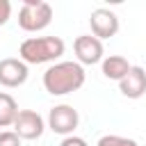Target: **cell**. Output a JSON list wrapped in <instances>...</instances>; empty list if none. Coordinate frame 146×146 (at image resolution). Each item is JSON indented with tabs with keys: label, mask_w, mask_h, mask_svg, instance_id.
Wrapping results in <instances>:
<instances>
[{
	"label": "cell",
	"mask_w": 146,
	"mask_h": 146,
	"mask_svg": "<svg viewBox=\"0 0 146 146\" xmlns=\"http://www.w3.org/2000/svg\"><path fill=\"white\" fill-rule=\"evenodd\" d=\"M11 18V2L9 0H0V25H5Z\"/></svg>",
	"instance_id": "5bb4252c"
},
{
	"label": "cell",
	"mask_w": 146,
	"mask_h": 146,
	"mask_svg": "<svg viewBox=\"0 0 146 146\" xmlns=\"http://www.w3.org/2000/svg\"><path fill=\"white\" fill-rule=\"evenodd\" d=\"M130 62L123 57V55H107V57H103V62H100V71H103V75L107 78V80H123L125 78V73L130 71Z\"/></svg>",
	"instance_id": "30bf717a"
},
{
	"label": "cell",
	"mask_w": 146,
	"mask_h": 146,
	"mask_svg": "<svg viewBox=\"0 0 146 146\" xmlns=\"http://www.w3.org/2000/svg\"><path fill=\"white\" fill-rule=\"evenodd\" d=\"M89 25H91V34L96 39H110L119 32V16L112 11V9H105V7H98L91 11L89 16Z\"/></svg>",
	"instance_id": "52a82bcc"
},
{
	"label": "cell",
	"mask_w": 146,
	"mask_h": 146,
	"mask_svg": "<svg viewBox=\"0 0 146 146\" xmlns=\"http://www.w3.org/2000/svg\"><path fill=\"white\" fill-rule=\"evenodd\" d=\"M119 91L125 98H141L146 94V68L141 66H130V71L125 73L123 80H119Z\"/></svg>",
	"instance_id": "9c48e42d"
},
{
	"label": "cell",
	"mask_w": 146,
	"mask_h": 146,
	"mask_svg": "<svg viewBox=\"0 0 146 146\" xmlns=\"http://www.w3.org/2000/svg\"><path fill=\"white\" fill-rule=\"evenodd\" d=\"M30 71H27V64L18 57H5L0 59V84L7 87V89H14V87H21L25 80H27Z\"/></svg>",
	"instance_id": "ba28073f"
},
{
	"label": "cell",
	"mask_w": 146,
	"mask_h": 146,
	"mask_svg": "<svg viewBox=\"0 0 146 146\" xmlns=\"http://www.w3.org/2000/svg\"><path fill=\"white\" fill-rule=\"evenodd\" d=\"M78 123H80V114H78V110H75L73 105L62 103V105L50 107V112H48V128H50L55 135L68 137V135L75 132Z\"/></svg>",
	"instance_id": "277c9868"
},
{
	"label": "cell",
	"mask_w": 146,
	"mask_h": 146,
	"mask_svg": "<svg viewBox=\"0 0 146 146\" xmlns=\"http://www.w3.org/2000/svg\"><path fill=\"white\" fill-rule=\"evenodd\" d=\"M46 130V121L34 110H18V116L14 121V132L21 139H39Z\"/></svg>",
	"instance_id": "8992f818"
},
{
	"label": "cell",
	"mask_w": 146,
	"mask_h": 146,
	"mask_svg": "<svg viewBox=\"0 0 146 146\" xmlns=\"http://www.w3.org/2000/svg\"><path fill=\"white\" fill-rule=\"evenodd\" d=\"M73 52H75V62L80 66H94V64L103 62V57H105L103 41L96 39L94 34H80V36H75Z\"/></svg>",
	"instance_id": "5b68a950"
},
{
	"label": "cell",
	"mask_w": 146,
	"mask_h": 146,
	"mask_svg": "<svg viewBox=\"0 0 146 146\" xmlns=\"http://www.w3.org/2000/svg\"><path fill=\"white\" fill-rule=\"evenodd\" d=\"M52 23V7L46 0H23L18 9V25L25 32H41Z\"/></svg>",
	"instance_id": "3957f363"
},
{
	"label": "cell",
	"mask_w": 146,
	"mask_h": 146,
	"mask_svg": "<svg viewBox=\"0 0 146 146\" xmlns=\"http://www.w3.org/2000/svg\"><path fill=\"white\" fill-rule=\"evenodd\" d=\"M66 50L59 36H30L18 46V59L25 64H48L57 62Z\"/></svg>",
	"instance_id": "7a4b0ae2"
},
{
	"label": "cell",
	"mask_w": 146,
	"mask_h": 146,
	"mask_svg": "<svg viewBox=\"0 0 146 146\" xmlns=\"http://www.w3.org/2000/svg\"><path fill=\"white\" fill-rule=\"evenodd\" d=\"M16 116H18V103L14 100L11 94L0 91V128L14 125Z\"/></svg>",
	"instance_id": "8fae6325"
},
{
	"label": "cell",
	"mask_w": 146,
	"mask_h": 146,
	"mask_svg": "<svg viewBox=\"0 0 146 146\" xmlns=\"http://www.w3.org/2000/svg\"><path fill=\"white\" fill-rule=\"evenodd\" d=\"M59 146H89L82 137H78V135H68V137H64L62 139V144Z\"/></svg>",
	"instance_id": "9a60e30c"
},
{
	"label": "cell",
	"mask_w": 146,
	"mask_h": 146,
	"mask_svg": "<svg viewBox=\"0 0 146 146\" xmlns=\"http://www.w3.org/2000/svg\"><path fill=\"white\" fill-rule=\"evenodd\" d=\"M96 146H139L135 139L130 137H121V135H103L98 139Z\"/></svg>",
	"instance_id": "7c38bea8"
},
{
	"label": "cell",
	"mask_w": 146,
	"mask_h": 146,
	"mask_svg": "<svg viewBox=\"0 0 146 146\" xmlns=\"http://www.w3.org/2000/svg\"><path fill=\"white\" fill-rule=\"evenodd\" d=\"M21 137L14 130H2L0 132V146H21Z\"/></svg>",
	"instance_id": "4fadbf2b"
},
{
	"label": "cell",
	"mask_w": 146,
	"mask_h": 146,
	"mask_svg": "<svg viewBox=\"0 0 146 146\" xmlns=\"http://www.w3.org/2000/svg\"><path fill=\"white\" fill-rule=\"evenodd\" d=\"M87 80L84 66L78 62H55L43 73V89L50 96H66L78 91Z\"/></svg>",
	"instance_id": "6da1fadb"
}]
</instances>
